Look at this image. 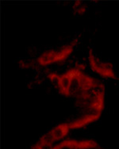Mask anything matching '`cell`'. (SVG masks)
<instances>
[{
    "instance_id": "6da1fadb",
    "label": "cell",
    "mask_w": 119,
    "mask_h": 149,
    "mask_svg": "<svg viewBox=\"0 0 119 149\" xmlns=\"http://www.w3.org/2000/svg\"><path fill=\"white\" fill-rule=\"evenodd\" d=\"M100 116L101 115L99 113H88L87 114L75 120L60 124L51 129L47 133L43 135L40 138V140L38 141V143H41V144H52L64 139L71 130L81 129V128L87 126L90 123L95 121L97 119H99Z\"/></svg>"
},
{
    "instance_id": "7a4b0ae2",
    "label": "cell",
    "mask_w": 119,
    "mask_h": 149,
    "mask_svg": "<svg viewBox=\"0 0 119 149\" xmlns=\"http://www.w3.org/2000/svg\"><path fill=\"white\" fill-rule=\"evenodd\" d=\"M79 38L71 41L69 44L61 47L57 50H49L43 52L38 57V63L41 66H48L53 63H61L67 60L73 52L75 46L78 43Z\"/></svg>"
},
{
    "instance_id": "3957f363",
    "label": "cell",
    "mask_w": 119,
    "mask_h": 149,
    "mask_svg": "<svg viewBox=\"0 0 119 149\" xmlns=\"http://www.w3.org/2000/svg\"><path fill=\"white\" fill-rule=\"evenodd\" d=\"M95 149L99 148V143L91 140H64L57 143L41 144L37 143L31 149Z\"/></svg>"
},
{
    "instance_id": "277c9868",
    "label": "cell",
    "mask_w": 119,
    "mask_h": 149,
    "mask_svg": "<svg viewBox=\"0 0 119 149\" xmlns=\"http://www.w3.org/2000/svg\"><path fill=\"white\" fill-rule=\"evenodd\" d=\"M88 59H89L90 68L97 74H100L102 77L118 79V78L116 77L115 73H114V71H113V65L110 63H105L103 61H101L99 59H98L94 55L92 50L89 51Z\"/></svg>"
},
{
    "instance_id": "5b68a950",
    "label": "cell",
    "mask_w": 119,
    "mask_h": 149,
    "mask_svg": "<svg viewBox=\"0 0 119 149\" xmlns=\"http://www.w3.org/2000/svg\"><path fill=\"white\" fill-rule=\"evenodd\" d=\"M73 10L79 15H83V14H84L87 10V6L80 1H76L73 6Z\"/></svg>"
}]
</instances>
